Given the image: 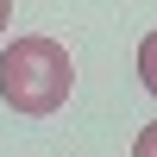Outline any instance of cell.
<instances>
[{"label":"cell","mask_w":157,"mask_h":157,"mask_svg":"<svg viewBox=\"0 0 157 157\" xmlns=\"http://www.w3.org/2000/svg\"><path fill=\"white\" fill-rule=\"evenodd\" d=\"M69 88H75V63L57 38L32 32V38H13L0 50V101H6L19 120H50V113L69 107Z\"/></svg>","instance_id":"obj_1"},{"label":"cell","mask_w":157,"mask_h":157,"mask_svg":"<svg viewBox=\"0 0 157 157\" xmlns=\"http://www.w3.org/2000/svg\"><path fill=\"white\" fill-rule=\"evenodd\" d=\"M138 82L157 94V32H145V38H138Z\"/></svg>","instance_id":"obj_2"},{"label":"cell","mask_w":157,"mask_h":157,"mask_svg":"<svg viewBox=\"0 0 157 157\" xmlns=\"http://www.w3.org/2000/svg\"><path fill=\"white\" fill-rule=\"evenodd\" d=\"M6 19H13V0H0V32H6Z\"/></svg>","instance_id":"obj_4"},{"label":"cell","mask_w":157,"mask_h":157,"mask_svg":"<svg viewBox=\"0 0 157 157\" xmlns=\"http://www.w3.org/2000/svg\"><path fill=\"white\" fill-rule=\"evenodd\" d=\"M132 157H157V120H151V126H138V138H132Z\"/></svg>","instance_id":"obj_3"}]
</instances>
